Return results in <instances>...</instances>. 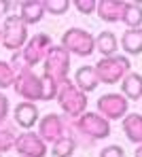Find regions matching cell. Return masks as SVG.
Masks as SVG:
<instances>
[{
  "label": "cell",
  "instance_id": "cell-1",
  "mask_svg": "<svg viewBox=\"0 0 142 157\" xmlns=\"http://www.w3.org/2000/svg\"><path fill=\"white\" fill-rule=\"evenodd\" d=\"M55 100H57V104H59V108H62V113L66 117H70L72 121L79 119L83 113H87V94L81 91L74 85V81H70V78L62 81Z\"/></svg>",
  "mask_w": 142,
  "mask_h": 157
},
{
  "label": "cell",
  "instance_id": "cell-2",
  "mask_svg": "<svg viewBox=\"0 0 142 157\" xmlns=\"http://www.w3.org/2000/svg\"><path fill=\"white\" fill-rule=\"evenodd\" d=\"M95 72L100 78V85H114L121 83L123 78L132 72V62L125 55H110V57H100V62L95 64Z\"/></svg>",
  "mask_w": 142,
  "mask_h": 157
},
{
  "label": "cell",
  "instance_id": "cell-3",
  "mask_svg": "<svg viewBox=\"0 0 142 157\" xmlns=\"http://www.w3.org/2000/svg\"><path fill=\"white\" fill-rule=\"evenodd\" d=\"M59 45L77 57H89L95 51V36L91 32H87L85 28H68L62 34Z\"/></svg>",
  "mask_w": 142,
  "mask_h": 157
},
{
  "label": "cell",
  "instance_id": "cell-4",
  "mask_svg": "<svg viewBox=\"0 0 142 157\" xmlns=\"http://www.w3.org/2000/svg\"><path fill=\"white\" fill-rule=\"evenodd\" d=\"M30 40L28 36V26L19 19V15H9L4 17V24H2V38H0V45L9 51H21L26 47V43Z\"/></svg>",
  "mask_w": 142,
  "mask_h": 157
},
{
  "label": "cell",
  "instance_id": "cell-5",
  "mask_svg": "<svg viewBox=\"0 0 142 157\" xmlns=\"http://www.w3.org/2000/svg\"><path fill=\"white\" fill-rule=\"evenodd\" d=\"M74 128L89 140H104L110 136V121L104 119L100 113H91V110H87L79 119H74Z\"/></svg>",
  "mask_w": 142,
  "mask_h": 157
},
{
  "label": "cell",
  "instance_id": "cell-6",
  "mask_svg": "<svg viewBox=\"0 0 142 157\" xmlns=\"http://www.w3.org/2000/svg\"><path fill=\"white\" fill-rule=\"evenodd\" d=\"M70 53L66 51L62 45H53L51 51L47 53L45 62H43V68H45V75L57 78V81H64L70 75Z\"/></svg>",
  "mask_w": 142,
  "mask_h": 157
},
{
  "label": "cell",
  "instance_id": "cell-7",
  "mask_svg": "<svg viewBox=\"0 0 142 157\" xmlns=\"http://www.w3.org/2000/svg\"><path fill=\"white\" fill-rule=\"evenodd\" d=\"M13 89L24 102H36V100L43 102V81L32 70L17 75L15 83H13Z\"/></svg>",
  "mask_w": 142,
  "mask_h": 157
},
{
  "label": "cell",
  "instance_id": "cell-8",
  "mask_svg": "<svg viewBox=\"0 0 142 157\" xmlns=\"http://www.w3.org/2000/svg\"><path fill=\"white\" fill-rule=\"evenodd\" d=\"M127 110H129V100L123 94H104L98 98V113L108 121L123 119Z\"/></svg>",
  "mask_w": 142,
  "mask_h": 157
},
{
  "label": "cell",
  "instance_id": "cell-9",
  "mask_svg": "<svg viewBox=\"0 0 142 157\" xmlns=\"http://www.w3.org/2000/svg\"><path fill=\"white\" fill-rule=\"evenodd\" d=\"M51 47H53L51 36L45 34V32H40V34H34L26 43V47L21 49V53H24L26 62L30 64V68H34L36 64L45 62V57H47V53L51 51Z\"/></svg>",
  "mask_w": 142,
  "mask_h": 157
},
{
  "label": "cell",
  "instance_id": "cell-10",
  "mask_svg": "<svg viewBox=\"0 0 142 157\" xmlns=\"http://www.w3.org/2000/svg\"><path fill=\"white\" fill-rule=\"evenodd\" d=\"M13 151H17L19 157H47L49 147L36 132H24V134H17Z\"/></svg>",
  "mask_w": 142,
  "mask_h": 157
},
{
  "label": "cell",
  "instance_id": "cell-11",
  "mask_svg": "<svg viewBox=\"0 0 142 157\" xmlns=\"http://www.w3.org/2000/svg\"><path fill=\"white\" fill-rule=\"evenodd\" d=\"M38 136L47 144H53L62 136H66V123H64V119L59 115H55V113H49V115L40 117V121H38Z\"/></svg>",
  "mask_w": 142,
  "mask_h": 157
},
{
  "label": "cell",
  "instance_id": "cell-12",
  "mask_svg": "<svg viewBox=\"0 0 142 157\" xmlns=\"http://www.w3.org/2000/svg\"><path fill=\"white\" fill-rule=\"evenodd\" d=\"M13 121L15 125H19L21 130L30 132L40 119H38V108L34 102H19L13 110Z\"/></svg>",
  "mask_w": 142,
  "mask_h": 157
},
{
  "label": "cell",
  "instance_id": "cell-13",
  "mask_svg": "<svg viewBox=\"0 0 142 157\" xmlns=\"http://www.w3.org/2000/svg\"><path fill=\"white\" fill-rule=\"evenodd\" d=\"M123 9H125V2L123 0H100L95 15L102 21H106V24H117L123 17Z\"/></svg>",
  "mask_w": 142,
  "mask_h": 157
},
{
  "label": "cell",
  "instance_id": "cell-14",
  "mask_svg": "<svg viewBox=\"0 0 142 157\" xmlns=\"http://www.w3.org/2000/svg\"><path fill=\"white\" fill-rule=\"evenodd\" d=\"M47 15L45 11V2L43 0H26L19 9V19L26 24V26H36L43 17Z\"/></svg>",
  "mask_w": 142,
  "mask_h": 157
},
{
  "label": "cell",
  "instance_id": "cell-15",
  "mask_svg": "<svg viewBox=\"0 0 142 157\" xmlns=\"http://www.w3.org/2000/svg\"><path fill=\"white\" fill-rule=\"evenodd\" d=\"M72 81H74V85H77L81 91H85V94L95 91L98 85H100V78H98V72H95V66H81V68H77Z\"/></svg>",
  "mask_w": 142,
  "mask_h": 157
},
{
  "label": "cell",
  "instance_id": "cell-16",
  "mask_svg": "<svg viewBox=\"0 0 142 157\" xmlns=\"http://www.w3.org/2000/svg\"><path fill=\"white\" fill-rule=\"evenodd\" d=\"M123 134L129 142L142 144V115L140 113H129L123 117Z\"/></svg>",
  "mask_w": 142,
  "mask_h": 157
},
{
  "label": "cell",
  "instance_id": "cell-17",
  "mask_svg": "<svg viewBox=\"0 0 142 157\" xmlns=\"http://www.w3.org/2000/svg\"><path fill=\"white\" fill-rule=\"evenodd\" d=\"M121 94L132 102V100H142V75L129 72L121 83Z\"/></svg>",
  "mask_w": 142,
  "mask_h": 157
},
{
  "label": "cell",
  "instance_id": "cell-18",
  "mask_svg": "<svg viewBox=\"0 0 142 157\" xmlns=\"http://www.w3.org/2000/svg\"><path fill=\"white\" fill-rule=\"evenodd\" d=\"M117 49H119V40L114 36V32H100L95 36V51L100 53L102 57H110V55H117Z\"/></svg>",
  "mask_w": 142,
  "mask_h": 157
},
{
  "label": "cell",
  "instance_id": "cell-19",
  "mask_svg": "<svg viewBox=\"0 0 142 157\" xmlns=\"http://www.w3.org/2000/svg\"><path fill=\"white\" fill-rule=\"evenodd\" d=\"M121 47L127 55H140L142 53V28L125 30L121 36Z\"/></svg>",
  "mask_w": 142,
  "mask_h": 157
},
{
  "label": "cell",
  "instance_id": "cell-20",
  "mask_svg": "<svg viewBox=\"0 0 142 157\" xmlns=\"http://www.w3.org/2000/svg\"><path fill=\"white\" fill-rule=\"evenodd\" d=\"M121 21H123V26H127V30L142 28V4L140 2H125Z\"/></svg>",
  "mask_w": 142,
  "mask_h": 157
},
{
  "label": "cell",
  "instance_id": "cell-21",
  "mask_svg": "<svg viewBox=\"0 0 142 157\" xmlns=\"http://www.w3.org/2000/svg\"><path fill=\"white\" fill-rule=\"evenodd\" d=\"M74 151H77V140L66 134V136H62L59 140H55V142L51 144V151H49V153L53 157H72Z\"/></svg>",
  "mask_w": 142,
  "mask_h": 157
},
{
  "label": "cell",
  "instance_id": "cell-22",
  "mask_svg": "<svg viewBox=\"0 0 142 157\" xmlns=\"http://www.w3.org/2000/svg\"><path fill=\"white\" fill-rule=\"evenodd\" d=\"M15 140H17V132H15V128L2 123V125H0V155L13 151V149H15Z\"/></svg>",
  "mask_w": 142,
  "mask_h": 157
},
{
  "label": "cell",
  "instance_id": "cell-23",
  "mask_svg": "<svg viewBox=\"0 0 142 157\" xmlns=\"http://www.w3.org/2000/svg\"><path fill=\"white\" fill-rule=\"evenodd\" d=\"M40 81H43V102H51V100H55L62 81L49 77V75H45V72L40 75Z\"/></svg>",
  "mask_w": 142,
  "mask_h": 157
},
{
  "label": "cell",
  "instance_id": "cell-24",
  "mask_svg": "<svg viewBox=\"0 0 142 157\" xmlns=\"http://www.w3.org/2000/svg\"><path fill=\"white\" fill-rule=\"evenodd\" d=\"M17 72L13 70V66L9 64V59H0V89L13 87Z\"/></svg>",
  "mask_w": 142,
  "mask_h": 157
},
{
  "label": "cell",
  "instance_id": "cell-25",
  "mask_svg": "<svg viewBox=\"0 0 142 157\" xmlns=\"http://www.w3.org/2000/svg\"><path fill=\"white\" fill-rule=\"evenodd\" d=\"M43 2H45L47 15H66L68 9L72 6L68 0H43Z\"/></svg>",
  "mask_w": 142,
  "mask_h": 157
},
{
  "label": "cell",
  "instance_id": "cell-26",
  "mask_svg": "<svg viewBox=\"0 0 142 157\" xmlns=\"http://www.w3.org/2000/svg\"><path fill=\"white\" fill-rule=\"evenodd\" d=\"M9 64L13 66V70H15L17 75L32 70V68H30V64L26 62V57H24V53H21V51H15V53H13V55H11V59H9Z\"/></svg>",
  "mask_w": 142,
  "mask_h": 157
},
{
  "label": "cell",
  "instance_id": "cell-27",
  "mask_svg": "<svg viewBox=\"0 0 142 157\" xmlns=\"http://www.w3.org/2000/svg\"><path fill=\"white\" fill-rule=\"evenodd\" d=\"M72 4H74V9L81 15H93L98 11V2L95 0H74Z\"/></svg>",
  "mask_w": 142,
  "mask_h": 157
},
{
  "label": "cell",
  "instance_id": "cell-28",
  "mask_svg": "<svg viewBox=\"0 0 142 157\" xmlns=\"http://www.w3.org/2000/svg\"><path fill=\"white\" fill-rule=\"evenodd\" d=\"M98 157H125V151H123V147H119V144H108V147H104V149L100 151Z\"/></svg>",
  "mask_w": 142,
  "mask_h": 157
},
{
  "label": "cell",
  "instance_id": "cell-29",
  "mask_svg": "<svg viewBox=\"0 0 142 157\" xmlns=\"http://www.w3.org/2000/svg\"><path fill=\"white\" fill-rule=\"evenodd\" d=\"M9 110H11V102H9V98L0 91V125L6 123V119H9Z\"/></svg>",
  "mask_w": 142,
  "mask_h": 157
},
{
  "label": "cell",
  "instance_id": "cell-30",
  "mask_svg": "<svg viewBox=\"0 0 142 157\" xmlns=\"http://www.w3.org/2000/svg\"><path fill=\"white\" fill-rule=\"evenodd\" d=\"M9 9H11V2H2V0H0V17H2V15L9 17Z\"/></svg>",
  "mask_w": 142,
  "mask_h": 157
},
{
  "label": "cell",
  "instance_id": "cell-31",
  "mask_svg": "<svg viewBox=\"0 0 142 157\" xmlns=\"http://www.w3.org/2000/svg\"><path fill=\"white\" fill-rule=\"evenodd\" d=\"M134 157H142V144H138V149H136V153H134Z\"/></svg>",
  "mask_w": 142,
  "mask_h": 157
},
{
  "label": "cell",
  "instance_id": "cell-32",
  "mask_svg": "<svg viewBox=\"0 0 142 157\" xmlns=\"http://www.w3.org/2000/svg\"><path fill=\"white\" fill-rule=\"evenodd\" d=\"M0 38H2V26H0Z\"/></svg>",
  "mask_w": 142,
  "mask_h": 157
},
{
  "label": "cell",
  "instance_id": "cell-33",
  "mask_svg": "<svg viewBox=\"0 0 142 157\" xmlns=\"http://www.w3.org/2000/svg\"><path fill=\"white\" fill-rule=\"evenodd\" d=\"M0 157H2V155H0Z\"/></svg>",
  "mask_w": 142,
  "mask_h": 157
}]
</instances>
